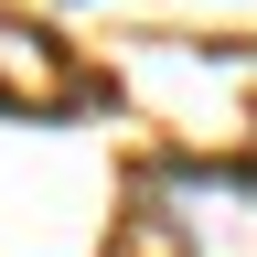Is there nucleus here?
<instances>
[{
	"label": "nucleus",
	"instance_id": "obj_1",
	"mask_svg": "<svg viewBox=\"0 0 257 257\" xmlns=\"http://www.w3.org/2000/svg\"><path fill=\"white\" fill-rule=\"evenodd\" d=\"M161 214L193 257H257V161H172Z\"/></svg>",
	"mask_w": 257,
	"mask_h": 257
}]
</instances>
